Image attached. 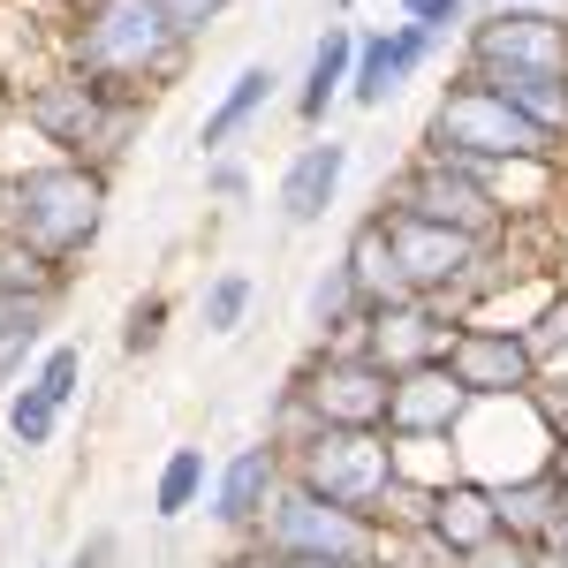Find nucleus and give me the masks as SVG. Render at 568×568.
I'll list each match as a JSON object with an SVG mask.
<instances>
[{"label": "nucleus", "mask_w": 568, "mask_h": 568, "mask_svg": "<svg viewBox=\"0 0 568 568\" xmlns=\"http://www.w3.org/2000/svg\"><path fill=\"white\" fill-rule=\"evenodd\" d=\"M0 478H8V439H0Z\"/></svg>", "instance_id": "nucleus-43"}, {"label": "nucleus", "mask_w": 568, "mask_h": 568, "mask_svg": "<svg viewBox=\"0 0 568 568\" xmlns=\"http://www.w3.org/2000/svg\"><path fill=\"white\" fill-rule=\"evenodd\" d=\"M281 485H288V447H273V439H243L227 463L213 470V493H205V516H213V530H227V538H258L265 508L281 500Z\"/></svg>", "instance_id": "nucleus-12"}, {"label": "nucleus", "mask_w": 568, "mask_h": 568, "mask_svg": "<svg viewBox=\"0 0 568 568\" xmlns=\"http://www.w3.org/2000/svg\"><path fill=\"white\" fill-rule=\"evenodd\" d=\"M288 478L311 485L318 500L334 508H356L372 524H387V500L402 485V463H394V433H349V425H318L304 447H288Z\"/></svg>", "instance_id": "nucleus-5"}, {"label": "nucleus", "mask_w": 568, "mask_h": 568, "mask_svg": "<svg viewBox=\"0 0 568 568\" xmlns=\"http://www.w3.org/2000/svg\"><path fill=\"white\" fill-rule=\"evenodd\" d=\"M114 554H122V538H114V530H84V538H77V554H69L61 568H114Z\"/></svg>", "instance_id": "nucleus-35"}, {"label": "nucleus", "mask_w": 568, "mask_h": 568, "mask_svg": "<svg viewBox=\"0 0 568 568\" xmlns=\"http://www.w3.org/2000/svg\"><path fill=\"white\" fill-rule=\"evenodd\" d=\"M455 69H470V77H568V16L478 8L455 45Z\"/></svg>", "instance_id": "nucleus-9"}, {"label": "nucleus", "mask_w": 568, "mask_h": 568, "mask_svg": "<svg viewBox=\"0 0 568 568\" xmlns=\"http://www.w3.org/2000/svg\"><path fill=\"white\" fill-rule=\"evenodd\" d=\"M16 122L31 130V144H45L53 160H91V168H122L144 130H152V99H122V91L77 77L69 61L53 77L16 84Z\"/></svg>", "instance_id": "nucleus-3"}, {"label": "nucleus", "mask_w": 568, "mask_h": 568, "mask_svg": "<svg viewBox=\"0 0 568 568\" xmlns=\"http://www.w3.org/2000/svg\"><path fill=\"white\" fill-rule=\"evenodd\" d=\"M478 8H516V16H568V0H478Z\"/></svg>", "instance_id": "nucleus-37"}, {"label": "nucleus", "mask_w": 568, "mask_h": 568, "mask_svg": "<svg viewBox=\"0 0 568 568\" xmlns=\"http://www.w3.org/2000/svg\"><path fill=\"white\" fill-rule=\"evenodd\" d=\"M251 160H243V152H220V160H205V197H213V205H243V197H251Z\"/></svg>", "instance_id": "nucleus-31"}, {"label": "nucleus", "mask_w": 568, "mask_h": 568, "mask_svg": "<svg viewBox=\"0 0 568 568\" xmlns=\"http://www.w3.org/2000/svg\"><path fill=\"white\" fill-rule=\"evenodd\" d=\"M447 334H455V311L447 304H387V311H364V334L356 349L387 372H417V364H439L447 356Z\"/></svg>", "instance_id": "nucleus-15"}, {"label": "nucleus", "mask_w": 568, "mask_h": 568, "mask_svg": "<svg viewBox=\"0 0 568 568\" xmlns=\"http://www.w3.org/2000/svg\"><path fill=\"white\" fill-rule=\"evenodd\" d=\"M61 296H69V265L39 258L0 227V304H61Z\"/></svg>", "instance_id": "nucleus-24"}, {"label": "nucleus", "mask_w": 568, "mask_h": 568, "mask_svg": "<svg viewBox=\"0 0 568 568\" xmlns=\"http://www.w3.org/2000/svg\"><path fill=\"white\" fill-rule=\"evenodd\" d=\"M379 205L417 213V220H433V227H455V235H478V243H508V235H516L508 205L485 190L478 168L439 160V152H409V160L379 182Z\"/></svg>", "instance_id": "nucleus-6"}, {"label": "nucleus", "mask_w": 568, "mask_h": 568, "mask_svg": "<svg viewBox=\"0 0 568 568\" xmlns=\"http://www.w3.org/2000/svg\"><path fill=\"white\" fill-rule=\"evenodd\" d=\"M379 220H387V251H394L402 288H409L417 304H447L455 318H463L470 296H478V281H485V258H493L500 243H478V235L433 227V220L394 213V205H379Z\"/></svg>", "instance_id": "nucleus-7"}, {"label": "nucleus", "mask_w": 568, "mask_h": 568, "mask_svg": "<svg viewBox=\"0 0 568 568\" xmlns=\"http://www.w3.org/2000/svg\"><path fill=\"white\" fill-rule=\"evenodd\" d=\"M554 546L568 554V500H561V524H554Z\"/></svg>", "instance_id": "nucleus-40"}, {"label": "nucleus", "mask_w": 568, "mask_h": 568, "mask_svg": "<svg viewBox=\"0 0 568 568\" xmlns=\"http://www.w3.org/2000/svg\"><path fill=\"white\" fill-rule=\"evenodd\" d=\"M379 568H455V554L425 524H379Z\"/></svg>", "instance_id": "nucleus-29"}, {"label": "nucleus", "mask_w": 568, "mask_h": 568, "mask_svg": "<svg viewBox=\"0 0 568 568\" xmlns=\"http://www.w3.org/2000/svg\"><path fill=\"white\" fill-rule=\"evenodd\" d=\"M31 387H39L53 409H77V394H84V349H77V342H45L39 364H31Z\"/></svg>", "instance_id": "nucleus-28"}, {"label": "nucleus", "mask_w": 568, "mask_h": 568, "mask_svg": "<svg viewBox=\"0 0 568 568\" xmlns=\"http://www.w3.org/2000/svg\"><path fill=\"white\" fill-rule=\"evenodd\" d=\"M342 265H349L356 304H364V311L409 304V288H402V273H394V251H387V220H379V205H372V213L349 227V243H342Z\"/></svg>", "instance_id": "nucleus-21"}, {"label": "nucleus", "mask_w": 568, "mask_h": 568, "mask_svg": "<svg viewBox=\"0 0 568 568\" xmlns=\"http://www.w3.org/2000/svg\"><path fill=\"white\" fill-rule=\"evenodd\" d=\"M160 8H168V23H175L182 39L197 45L205 31H220V23H227V8H235V0H160Z\"/></svg>", "instance_id": "nucleus-32"}, {"label": "nucleus", "mask_w": 568, "mask_h": 568, "mask_svg": "<svg viewBox=\"0 0 568 568\" xmlns=\"http://www.w3.org/2000/svg\"><path fill=\"white\" fill-rule=\"evenodd\" d=\"M168 326H175V296H168V288L130 296V311H122V356H160Z\"/></svg>", "instance_id": "nucleus-27"}, {"label": "nucleus", "mask_w": 568, "mask_h": 568, "mask_svg": "<svg viewBox=\"0 0 568 568\" xmlns=\"http://www.w3.org/2000/svg\"><path fill=\"white\" fill-rule=\"evenodd\" d=\"M463 417H470V394L447 379V364L394 372V402H387V433L394 439H455Z\"/></svg>", "instance_id": "nucleus-16"}, {"label": "nucleus", "mask_w": 568, "mask_h": 568, "mask_svg": "<svg viewBox=\"0 0 568 568\" xmlns=\"http://www.w3.org/2000/svg\"><path fill=\"white\" fill-rule=\"evenodd\" d=\"M394 16L417 23V31H433L439 45H463L470 16H478V0H394Z\"/></svg>", "instance_id": "nucleus-30"}, {"label": "nucleus", "mask_w": 568, "mask_h": 568, "mask_svg": "<svg viewBox=\"0 0 568 568\" xmlns=\"http://www.w3.org/2000/svg\"><path fill=\"white\" fill-rule=\"evenodd\" d=\"M554 478L568 485V439H561V447H554Z\"/></svg>", "instance_id": "nucleus-39"}, {"label": "nucleus", "mask_w": 568, "mask_h": 568, "mask_svg": "<svg viewBox=\"0 0 568 568\" xmlns=\"http://www.w3.org/2000/svg\"><path fill=\"white\" fill-rule=\"evenodd\" d=\"M258 546L281 554V561H342V568H379V524L356 516V508H334L318 500L311 485H281V500L265 508Z\"/></svg>", "instance_id": "nucleus-8"}, {"label": "nucleus", "mask_w": 568, "mask_h": 568, "mask_svg": "<svg viewBox=\"0 0 568 568\" xmlns=\"http://www.w3.org/2000/svg\"><path fill=\"white\" fill-rule=\"evenodd\" d=\"M273 91H281V69H273V61H243V69L220 84V99L205 106V122H197V160L235 152V144L251 136V122L273 106Z\"/></svg>", "instance_id": "nucleus-17"}, {"label": "nucleus", "mask_w": 568, "mask_h": 568, "mask_svg": "<svg viewBox=\"0 0 568 568\" xmlns=\"http://www.w3.org/2000/svg\"><path fill=\"white\" fill-rule=\"evenodd\" d=\"M304 326H311V349H356V334H364V304H356V281H349V265H342V258L311 273Z\"/></svg>", "instance_id": "nucleus-22"}, {"label": "nucleus", "mask_w": 568, "mask_h": 568, "mask_svg": "<svg viewBox=\"0 0 568 568\" xmlns=\"http://www.w3.org/2000/svg\"><path fill=\"white\" fill-rule=\"evenodd\" d=\"M439 53H447V45H439L433 31H417V23H387V31H372V39L356 45L349 106H364V114L394 106V99H402V84H409V77H425Z\"/></svg>", "instance_id": "nucleus-14"}, {"label": "nucleus", "mask_w": 568, "mask_h": 568, "mask_svg": "<svg viewBox=\"0 0 568 568\" xmlns=\"http://www.w3.org/2000/svg\"><path fill=\"white\" fill-rule=\"evenodd\" d=\"M417 152H439V160H463V168H524V160H568L561 144L546 130H530L524 114L500 99V91L470 77V69H455L447 84H439L433 114H425V136H417Z\"/></svg>", "instance_id": "nucleus-4"}, {"label": "nucleus", "mask_w": 568, "mask_h": 568, "mask_svg": "<svg viewBox=\"0 0 568 568\" xmlns=\"http://www.w3.org/2000/svg\"><path fill=\"white\" fill-rule=\"evenodd\" d=\"M439 364H447V379L470 394V402H530V387L546 379L530 334H516V326H478V318H455Z\"/></svg>", "instance_id": "nucleus-11"}, {"label": "nucleus", "mask_w": 568, "mask_h": 568, "mask_svg": "<svg viewBox=\"0 0 568 568\" xmlns=\"http://www.w3.org/2000/svg\"><path fill=\"white\" fill-rule=\"evenodd\" d=\"M538 568H568V554L561 546H538Z\"/></svg>", "instance_id": "nucleus-38"}, {"label": "nucleus", "mask_w": 568, "mask_h": 568, "mask_svg": "<svg viewBox=\"0 0 568 568\" xmlns=\"http://www.w3.org/2000/svg\"><path fill=\"white\" fill-rule=\"evenodd\" d=\"M425 530H433L439 546L455 554V561H470L478 546H493L500 538V516H493V485H478V478H447L425 500Z\"/></svg>", "instance_id": "nucleus-19"}, {"label": "nucleus", "mask_w": 568, "mask_h": 568, "mask_svg": "<svg viewBox=\"0 0 568 568\" xmlns=\"http://www.w3.org/2000/svg\"><path fill=\"white\" fill-rule=\"evenodd\" d=\"M106 213H114V175L91 168V160H23L0 175V227L16 243H31L39 258L77 265L106 235Z\"/></svg>", "instance_id": "nucleus-2"}, {"label": "nucleus", "mask_w": 568, "mask_h": 568, "mask_svg": "<svg viewBox=\"0 0 568 568\" xmlns=\"http://www.w3.org/2000/svg\"><path fill=\"white\" fill-rule=\"evenodd\" d=\"M356 45H364V31L356 23H326L318 39H311V61H304V84H296V122H304L311 136L326 130V114L349 99V77H356Z\"/></svg>", "instance_id": "nucleus-18"}, {"label": "nucleus", "mask_w": 568, "mask_h": 568, "mask_svg": "<svg viewBox=\"0 0 568 568\" xmlns=\"http://www.w3.org/2000/svg\"><path fill=\"white\" fill-rule=\"evenodd\" d=\"M251 311H258V273H251V265H220V273H205L197 318H205L213 342H235V334L251 326Z\"/></svg>", "instance_id": "nucleus-25"}, {"label": "nucleus", "mask_w": 568, "mask_h": 568, "mask_svg": "<svg viewBox=\"0 0 568 568\" xmlns=\"http://www.w3.org/2000/svg\"><path fill=\"white\" fill-rule=\"evenodd\" d=\"M205 493H213V463H205V447H197V439L168 447V463L152 470V516H160V524H182L190 508H205Z\"/></svg>", "instance_id": "nucleus-23"}, {"label": "nucleus", "mask_w": 568, "mask_h": 568, "mask_svg": "<svg viewBox=\"0 0 568 568\" xmlns=\"http://www.w3.org/2000/svg\"><path fill=\"white\" fill-rule=\"evenodd\" d=\"M349 160L356 144L349 136H304L296 152H288V168H281V182H273V213H281V227H318V220L342 205V182H349Z\"/></svg>", "instance_id": "nucleus-13"}, {"label": "nucleus", "mask_w": 568, "mask_h": 568, "mask_svg": "<svg viewBox=\"0 0 568 568\" xmlns=\"http://www.w3.org/2000/svg\"><path fill=\"white\" fill-rule=\"evenodd\" d=\"M349 8H356V0H334V16H342V23H349Z\"/></svg>", "instance_id": "nucleus-42"}, {"label": "nucleus", "mask_w": 568, "mask_h": 568, "mask_svg": "<svg viewBox=\"0 0 568 568\" xmlns=\"http://www.w3.org/2000/svg\"><path fill=\"white\" fill-rule=\"evenodd\" d=\"M561 500H568V485L554 478V463H546V470H530V478L493 485V516H500V538H524V546H554Z\"/></svg>", "instance_id": "nucleus-20"}, {"label": "nucleus", "mask_w": 568, "mask_h": 568, "mask_svg": "<svg viewBox=\"0 0 568 568\" xmlns=\"http://www.w3.org/2000/svg\"><path fill=\"white\" fill-rule=\"evenodd\" d=\"M530 409H538V425L554 433V447L568 439V372H546L538 387H530Z\"/></svg>", "instance_id": "nucleus-33"}, {"label": "nucleus", "mask_w": 568, "mask_h": 568, "mask_svg": "<svg viewBox=\"0 0 568 568\" xmlns=\"http://www.w3.org/2000/svg\"><path fill=\"white\" fill-rule=\"evenodd\" d=\"M455 568H538V546H524V538H493V546H478L470 561Z\"/></svg>", "instance_id": "nucleus-34"}, {"label": "nucleus", "mask_w": 568, "mask_h": 568, "mask_svg": "<svg viewBox=\"0 0 568 568\" xmlns=\"http://www.w3.org/2000/svg\"><path fill=\"white\" fill-rule=\"evenodd\" d=\"M273 568H342V561H281V554H273Z\"/></svg>", "instance_id": "nucleus-41"}, {"label": "nucleus", "mask_w": 568, "mask_h": 568, "mask_svg": "<svg viewBox=\"0 0 568 568\" xmlns=\"http://www.w3.org/2000/svg\"><path fill=\"white\" fill-rule=\"evenodd\" d=\"M61 61L122 99H152L190 77L197 45L168 23L160 0H91L84 16L61 23Z\"/></svg>", "instance_id": "nucleus-1"}, {"label": "nucleus", "mask_w": 568, "mask_h": 568, "mask_svg": "<svg viewBox=\"0 0 568 568\" xmlns=\"http://www.w3.org/2000/svg\"><path fill=\"white\" fill-rule=\"evenodd\" d=\"M288 387L304 394V409L318 425H349V433H387V402H394V372L372 364L364 349H311Z\"/></svg>", "instance_id": "nucleus-10"}, {"label": "nucleus", "mask_w": 568, "mask_h": 568, "mask_svg": "<svg viewBox=\"0 0 568 568\" xmlns=\"http://www.w3.org/2000/svg\"><path fill=\"white\" fill-rule=\"evenodd\" d=\"M61 417H69V409H53V402L31 387V372H23V387L0 394V439H8V447H23V455H45L53 433H61Z\"/></svg>", "instance_id": "nucleus-26"}, {"label": "nucleus", "mask_w": 568, "mask_h": 568, "mask_svg": "<svg viewBox=\"0 0 568 568\" xmlns=\"http://www.w3.org/2000/svg\"><path fill=\"white\" fill-rule=\"evenodd\" d=\"M213 568H273V554H265L258 538H235V546H227V554H220Z\"/></svg>", "instance_id": "nucleus-36"}]
</instances>
